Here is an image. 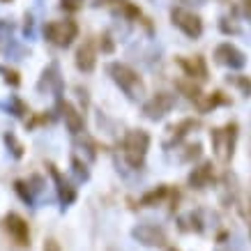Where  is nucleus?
<instances>
[{
  "mask_svg": "<svg viewBox=\"0 0 251 251\" xmlns=\"http://www.w3.org/2000/svg\"><path fill=\"white\" fill-rule=\"evenodd\" d=\"M175 106V95L173 92H157L143 104V115L148 120H161L166 113H171V108Z\"/></svg>",
  "mask_w": 251,
  "mask_h": 251,
  "instance_id": "nucleus-6",
  "label": "nucleus"
},
{
  "mask_svg": "<svg viewBox=\"0 0 251 251\" xmlns=\"http://www.w3.org/2000/svg\"><path fill=\"white\" fill-rule=\"evenodd\" d=\"M131 237L136 242L145 244V247H164L166 244V230L161 228L159 224H138L136 228L131 230Z\"/></svg>",
  "mask_w": 251,
  "mask_h": 251,
  "instance_id": "nucleus-8",
  "label": "nucleus"
},
{
  "mask_svg": "<svg viewBox=\"0 0 251 251\" xmlns=\"http://www.w3.org/2000/svg\"><path fill=\"white\" fill-rule=\"evenodd\" d=\"M97 65V53H95V46L92 42H83V46L76 51V67L81 72H92Z\"/></svg>",
  "mask_w": 251,
  "mask_h": 251,
  "instance_id": "nucleus-16",
  "label": "nucleus"
},
{
  "mask_svg": "<svg viewBox=\"0 0 251 251\" xmlns=\"http://www.w3.org/2000/svg\"><path fill=\"white\" fill-rule=\"evenodd\" d=\"M249 210H251V205H249ZM249 233H251V226H249Z\"/></svg>",
  "mask_w": 251,
  "mask_h": 251,
  "instance_id": "nucleus-39",
  "label": "nucleus"
},
{
  "mask_svg": "<svg viewBox=\"0 0 251 251\" xmlns=\"http://www.w3.org/2000/svg\"><path fill=\"white\" fill-rule=\"evenodd\" d=\"M37 90L39 92H51L53 90L55 95H60L62 92V78H60V67H58V62H51L49 67L42 72V78H39L37 83Z\"/></svg>",
  "mask_w": 251,
  "mask_h": 251,
  "instance_id": "nucleus-11",
  "label": "nucleus"
},
{
  "mask_svg": "<svg viewBox=\"0 0 251 251\" xmlns=\"http://www.w3.org/2000/svg\"><path fill=\"white\" fill-rule=\"evenodd\" d=\"M2 141H5V145H7V150L12 152V157H14V159H21V157H23V145L16 141L14 134H12V131H7V134L2 136Z\"/></svg>",
  "mask_w": 251,
  "mask_h": 251,
  "instance_id": "nucleus-25",
  "label": "nucleus"
},
{
  "mask_svg": "<svg viewBox=\"0 0 251 251\" xmlns=\"http://www.w3.org/2000/svg\"><path fill=\"white\" fill-rule=\"evenodd\" d=\"M58 111H60L62 120H65V125H67V129L72 131L74 136H78V134L83 131V115L78 113V108H74L69 101L58 99Z\"/></svg>",
  "mask_w": 251,
  "mask_h": 251,
  "instance_id": "nucleus-12",
  "label": "nucleus"
},
{
  "mask_svg": "<svg viewBox=\"0 0 251 251\" xmlns=\"http://www.w3.org/2000/svg\"><path fill=\"white\" fill-rule=\"evenodd\" d=\"M0 108H5V111H7V113H12L14 118H23V115L28 113V106H25V104H23L16 95H12L7 101H0Z\"/></svg>",
  "mask_w": 251,
  "mask_h": 251,
  "instance_id": "nucleus-20",
  "label": "nucleus"
},
{
  "mask_svg": "<svg viewBox=\"0 0 251 251\" xmlns=\"http://www.w3.org/2000/svg\"><path fill=\"white\" fill-rule=\"evenodd\" d=\"M180 2H187V5H205L207 0H180Z\"/></svg>",
  "mask_w": 251,
  "mask_h": 251,
  "instance_id": "nucleus-37",
  "label": "nucleus"
},
{
  "mask_svg": "<svg viewBox=\"0 0 251 251\" xmlns=\"http://www.w3.org/2000/svg\"><path fill=\"white\" fill-rule=\"evenodd\" d=\"M23 35H25L28 39L35 37V21H32V16H28V14H25V25H23Z\"/></svg>",
  "mask_w": 251,
  "mask_h": 251,
  "instance_id": "nucleus-32",
  "label": "nucleus"
},
{
  "mask_svg": "<svg viewBox=\"0 0 251 251\" xmlns=\"http://www.w3.org/2000/svg\"><path fill=\"white\" fill-rule=\"evenodd\" d=\"M72 173H74V177L78 182H88L90 180V171H88V166L78 157H72Z\"/></svg>",
  "mask_w": 251,
  "mask_h": 251,
  "instance_id": "nucleus-24",
  "label": "nucleus"
},
{
  "mask_svg": "<svg viewBox=\"0 0 251 251\" xmlns=\"http://www.w3.org/2000/svg\"><path fill=\"white\" fill-rule=\"evenodd\" d=\"M177 90L182 92L187 99H191V101H196V99L201 97V88L194 83V78H189V81H177Z\"/></svg>",
  "mask_w": 251,
  "mask_h": 251,
  "instance_id": "nucleus-22",
  "label": "nucleus"
},
{
  "mask_svg": "<svg viewBox=\"0 0 251 251\" xmlns=\"http://www.w3.org/2000/svg\"><path fill=\"white\" fill-rule=\"evenodd\" d=\"M221 104H228V99L224 97V92H210V95H201V97L196 99V106L201 113H210L212 108L221 106Z\"/></svg>",
  "mask_w": 251,
  "mask_h": 251,
  "instance_id": "nucleus-18",
  "label": "nucleus"
},
{
  "mask_svg": "<svg viewBox=\"0 0 251 251\" xmlns=\"http://www.w3.org/2000/svg\"><path fill=\"white\" fill-rule=\"evenodd\" d=\"M44 251H60V244L55 240H46L44 242Z\"/></svg>",
  "mask_w": 251,
  "mask_h": 251,
  "instance_id": "nucleus-35",
  "label": "nucleus"
},
{
  "mask_svg": "<svg viewBox=\"0 0 251 251\" xmlns=\"http://www.w3.org/2000/svg\"><path fill=\"white\" fill-rule=\"evenodd\" d=\"M0 74H2V78H5V83H9L12 88H16V85L21 83V78H19V74H16L14 69L2 67V65H0Z\"/></svg>",
  "mask_w": 251,
  "mask_h": 251,
  "instance_id": "nucleus-28",
  "label": "nucleus"
},
{
  "mask_svg": "<svg viewBox=\"0 0 251 251\" xmlns=\"http://www.w3.org/2000/svg\"><path fill=\"white\" fill-rule=\"evenodd\" d=\"M228 83L230 85H237V88L242 90L244 97H249V95H251V81L247 76H228Z\"/></svg>",
  "mask_w": 251,
  "mask_h": 251,
  "instance_id": "nucleus-26",
  "label": "nucleus"
},
{
  "mask_svg": "<svg viewBox=\"0 0 251 251\" xmlns=\"http://www.w3.org/2000/svg\"><path fill=\"white\" fill-rule=\"evenodd\" d=\"M81 2H83V0H60V7L62 9H69V12H74V9L81 7Z\"/></svg>",
  "mask_w": 251,
  "mask_h": 251,
  "instance_id": "nucleus-33",
  "label": "nucleus"
},
{
  "mask_svg": "<svg viewBox=\"0 0 251 251\" xmlns=\"http://www.w3.org/2000/svg\"><path fill=\"white\" fill-rule=\"evenodd\" d=\"M219 25H221V30H224V32H240V28H237V25H233V23L228 25V19H221Z\"/></svg>",
  "mask_w": 251,
  "mask_h": 251,
  "instance_id": "nucleus-34",
  "label": "nucleus"
},
{
  "mask_svg": "<svg viewBox=\"0 0 251 251\" xmlns=\"http://www.w3.org/2000/svg\"><path fill=\"white\" fill-rule=\"evenodd\" d=\"M212 161H205V164H201V166H196L194 171L189 173V177H187V182H189L191 189H205L207 184L212 182Z\"/></svg>",
  "mask_w": 251,
  "mask_h": 251,
  "instance_id": "nucleus-14",
  "label": "nucleus"
},
{
  "mask_svg": "<svg viewBox=\"0 0 251 251\" xmlns=\"http://www.w3.org/2000/svg\"><path fill=\"white\" fill-rule=\"evenodd\" d=\"M49 175L53 177V182H55V191H58V201H60V210L65 212L74 201H76V189L72 187V184L65 180L60 175V171L53 166V164H49Z\"/></svg>",
  "mask_w": 251,
  "mask_h": 251,
  "instance_id": "nucleus-10",
  "label": "nucleus"
},
{
  "mask_svg": "<svg viewBox=\"0 0 251 251\" xmlns=\"http://www.w3.org/2000/svg\"><path fill=\"white\" fill-rule=\"evenodd\" d=\"M177 65L182 67L184 76L189 78H198V81H205L207 78V65L203 55H194V58H177Z\"/></svg>",
  "mask_w": 251,
  "mask_h": 251,
  "instance_id": "nucleus-13",
  "label": "nucleus"
},
{
  "mask_svg": "<svg viewBox=\"0 0 251 251\" xmlns=\"http://www.w3.org/2000/svg\"><path fill=\"white\" fill-rule=\"evenodd\" d=\"M214 58L219 65H226L228 69H242L247 65V55L237 49V46L228 44V42H224L214 49Z\"/></svg>",
  "mask_w": 251,
  "mask_h": 251,
  "instance_id": "nucleus-9",
  "label": "nucleus"
},
{
  "mask_svg": "<svg viewBox=\"0 0 251 251\" xmlns=\"http://www.w3.org/2000/svg\"><path fill=\"white\" fill-rule=\"evenodd\" d=\"M2 228H5V233H7L19 247H30V228H28V224H25L23 217H19L16 212L5 214Z\"/></svg>",
  "mask_w": 251,
  "mask_h": 251,
  "instance_id": "nucleus-7",
  "label": "nucleus"
},
{
  "mask_svg": "<svg viewBox=\"0 0 251 251\" xmlns=\"http://www.w3.org/2000/svg\"><path fill=\"white\" fill-rule=\"evenodd\" d=\"M198 127V120H194V118H184L182 122H177L175 127H171V136H168V141L164 143V148H173V145H177L180 141H182L189 131H194Z\"/></svg>",
  "mask_w": 251,
  "mask_h": 251,
  "instance_id": "nucleus-15",
  "label": "nucleus"
},
{
  "mask_svg": "<svg viewBox=\"0 0 251 251\" xmlns=\"http://www.w3.org/2000/svg\"><path fill=\"white\" fill-rule=\"evenodd\" d=\"M76 35H78V25H76V21H72V19L51 21L44 25V37L53 46H60V49L72 46V42L76 39Z\"/></svg>",
  "mask_w": 251,
  "mask_h": 251,
  "instance_id": "nucleus-4",
  "label": "nucleus"
},
{
  "mask_svg": "<svg viewBox=\"0 0 251 251\" xmlns=\"http://www.w3.org/2000/svg\"><path fill=\"white\" fill-rule=\"evenodd\" d=\"M201 143H194V145H189L187 148V152H184V157H182V161H191V159H198L201 157Z\"/></svg>",
  "mask_w": 251,
  "mask_h": 251,
  "instance_id": "nucleus-31",
  "label": "nucleus"
},
{
  "mask_svg": "<svg viewBox=\"0 0 251 251\" xmlns=\"http://www.w3.org/2000/svg\"><path fill=\"white\" fill-rule=\"evenodd\" d=\"M106 69H108V74H111V78H113V83L118 85L131 101H138V99L145 95L143 78L138 76L129 65H125V62H111Z\"/></svg>",
  "mask_w": 251,
  "mask_h": 251,
  "instance_id": "nucleus-1",
  "label": "nucleus"
},
{
  "mask_svg": "<svg viewBox=\"0 0 251 251\" xmlns=\"http://www.w3.org/2000/svg\"><path fill=\"white\" fill-rule=\"evenodd\" d=\"M148 148H150V134L145 129L127 131V136L122 141V152H125V159L131 168H143Z\"/></svg>",
  "mask_w": 251,
  "mask_h": 251,
  "instance_id": "nucleus-3",
  "label": "nucleus"
},
{
  "mask_svg": "<svg viewBox=\"0 0 251 251\" xmlns=\"http://www.w3.org/2000/svg\"><path fill=\"white\" fill-rule=\"evenodd\" d=\"M12 30H14V25L5 19H0V42H7L12 37Z\"/></svg>",
  "mask_w": 251,
  "mask_h": 251,
  "instance_id": "nucleus-30",
  "label": "nucleus"
},
{
  "mask_svg": "<svg viewBox=\"0 0 251 251\" xmlns=\"http://www.w3.org/2000/svg\"><path fill=\"white\" fill-rule=\"evenodd\" d=\"M242 9H244V16L251 19V0H242Z\"/></svg>",
  "mask_w": 251,
  "mask_h": 251,
  "instance_id": "nucleus-36",
  "label": "nucleus"
},
{
  "mask_svg": "<svg viewBox=\"0 0 251 251\" xmlns=\"http://www.w3.org/2000/svg\"><path fill=\"white\" fill-rule=\"evenodd\" d=\"M14 189H16V194L21 196V201L25 203V205L35 207V196H32V191H30V187H28V182H25V180H16Z\"/></svg>",
  "mask_w": 251,
  "mask_h": 251,
  "instance_id": "nucleus-23",
  "label": "nucleus"
},
{
  "mask_svg": "<svg viewBox=\"0 0 251 251\" xmlns=\"http://www.w3.org/2000/svg\"><path fill=\"white\" fill-rule=\"evenodd\" d=\"M0 2H12V0H0Z\"/></svg>",
  "mask_w": 251,
  "mask_h": 251,
  "instance_id": "nucleus-38",
  "label": "nucleus"
},
{
  "mask_svg": "<svg viewBox=\"0 0 251 251\" xmlns=\"http://www.w3.org/2000/svg\"><path fill=\"white\" fill-rule=\"evenodd\" d=\"M210 141H212L214 157L221 164H228L235 154V143H237V122H228L224 127L210 131Z\"/></svg>",
  "mask_w": 251,
  "mask_h": 251,
  "instance_id": "nucleus-2",
  "label": "nucleus"
},
{
  "mask_svg": "<svg viewBox=\"0 0 251 251\" xmlns=\"http://www.w3.org/2000/svg\"><path fill=\"white\" fill-rule=\"evenodd\" d=\"M177 224H180V230H194V233H203V230H205L203 221H201V212L182 214V217L177 219Z\"/></svg>",
  "mask_w": 251,
  "mask_h": 251,
  "instance_id": "nucleus-19",
  "label": "nucleus"
},
{
  "mask_svg": "<svg viewBox=\"0 0 251 251\" xmlns=\"http://www.w3.org/2000/svg\"><path fill=\"white\" fill-rule=\"evenodd\" d=\"M97 5H108L115 14H122L125 19H138V16H141V9H138L136 5H131L129 0H111V2H106V0H99Z\"/></svg>",
  "mask_w": 251,
  "mask_h": 251,
  "instance_id": "nucleus-17",
  "label": "nucleus"
},
{
  "mask_svg": "<svg viewBox=\"0 0 251 251\" xmlns=\"http://www.w3.org/2000/svg\"><path fill=\"white\" fill-rule=\"evenodd\" d=\"M168 194V187L166 184H159L157 189H152V191H148L143 198H141V205L143 207H152V205H157V203H161L164 201V196Z\"/></svg>",
  "mask_w": 251,
  "mask_h": 251,
  "instance_id": "nucleus-21",
  "label": "nucleus"
},
{
  "mask_svg": "<svg viewBox=\"0 0 251 251\" xmlns=\"http://www.w3.org/2000/svg\"><path fill=\"white\" fill-rule=\"evenodd\" d=\"M171 21H173V25L177 30H182L189 39H198L203 35V21H201V16L194 14V12L187 7L171 9Z\"/></svg>",
  "mask_w": 251,
  "mask_h": 251,
  "instance_id": "nucleus-5",
  "label": "nucleus"
},
{
  "mask_svg": "<svg viewBox=\"0 0 251 251\" xmlns=\"http://www.w3.org/2000/svg\"><path fill=\"white\" fill-rule=\"evenodd\" d=\"M99 49H101L104 53H113L115 44H113V39H111V35H108V32H104V35L99 37Z\"/></svg>",
  "mask_w": 251,
  "mask_h": 251,
  "instance_id": "nucleus-29",
  "label": "nucleus"
},
{
  "mask_svg": "<svg viewBox=\"0 0 251 251\" xmlns=\"http://www.w3.org/2000/svg\"><path fill=\"white\" fill-rule=\"evenodd\" d=\"M5 44H7V55H9V58H12V60H21L23 55H25V51H23L21 46L16 44V42H14V39H12V37H9L7 42H5Z\"/></svg>",
  "mask_w": 251,
  "mask_h": 251,
  "instance_id": "nucleus-27",
  "label": "nucleus"
}]
</instances>
